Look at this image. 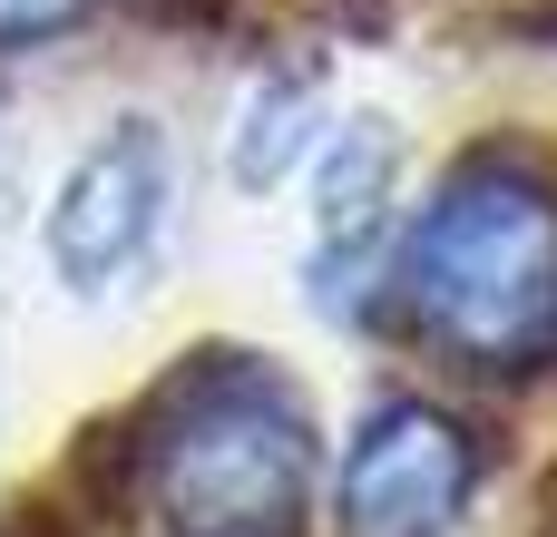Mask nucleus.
Listing matches in <instances>:
<instances>
[{"label":"nucleus","instance_id":"8","mask_svg":"<svg viewBox=\"0 0 557 537\" xmlns=\"http://www.w3.org/2000/svg\"><path fill=\"white\" fill-rule=\"evenodd\" d=\"M20 196H29V166H20V137H10V117H0V235L20 225Z\"/></svg>","mask_w":557,"mask_h":537},{"label":"nucleus","instance_id":"1","mask_svg":"<svg viewBox=\"0 0 557 537\" xmlns=\"http://www.w3.org/2000/svg\"><path fill=\"white\" fill-rule=\"evenodd\" d=\"M401 323L470 362V372H529L557 352V186L529 166H460L421 225L392 254Z\"/></svg>","mask_w":557,"mask_h":537},{"label":"nucleus","instance_id":"7","mask_svg":"<svg viewBox=\"0 0 557 537\" xmlns=\"http://www.w3.org/2000/svg\"><path fill=\"white\" fill-rule=\"evenodd\" d=\"M98 0H0V49H39V39H69Z\"/></svg>","mask_w":557,"mask_h":537},{"label":"nucleus","instance_id":"5","mask_svg":"<svg viewBox=\"0 0 557 537\" xmlns=\"http://www.w3.org/2000/svg\"><path fill=\"white\" fill-rule=\"evenodd\" d=\"M392 196H401V127L382 108H352L313 137V303H343V274L372 264V245L392 235Z\"/></svg>","mask_w":557,"mask_h":537},{"label":"nucleus","instance_id":"4","mask_svg":"<svg viewBox=\"0 0 557 537\" xmlns=\"http://www.w3.org/2000/svg\"><path fill=\"white\" fill-rule=\"evenodd\" d=\"M470 489H480L470 430L431 401H382L343 450L333 519H343V537H441L470 509Z\"/></svg>","mask_w":557,"mask_h":537},{"label":"nucleus","instance_id":"2","mask_svg":"<svg viewBox=\"0 0 557 537\" xmlns=\"http://www.w3.org/2000/svg\"><path fill=\"white\" fill-rule=\"evenodd\" d=\"M313 430L264 372H196L147 450V499L176 537H294Z\"/></svg>","mask_w":557,"mask_h":537},{"label":"nucleus","instance_id":"6","mask_svg":"<svg viewBox=\"0 0 557 537\" xmlns=\"http://www.w3.org/2000/svg\"><path fill=\"white\" fill-rule=\"evenodd\" d=\"M323 127H333V117H323V78H313V68H274V78L235 108V157H225L235 186H245V196H274V186L313 157Z\"/></svg>","mask_w":557,"mask_h":537},{"label":"nucleus","instance_id":"3","mask_svg":"<svg viewBox=\"0 0 557 537\" xmlns=\"http://www.w3.org/2000/svg\"><path fill=\"white\" fill-rule=\"evenodd\" d=\"M166 205H176V147L157 117H117L69 176H59V205H49V274L69 294H108L127 284L157 235H166Z\"/></svg>","mask_w":557,"mask_h":537}]
</instances>
